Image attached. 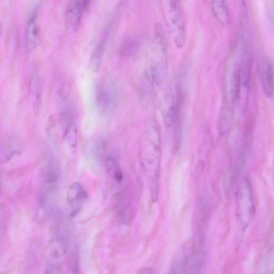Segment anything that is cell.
<instances>
[{"mask_svg":"<svg viewBox=\"0 0 274 274\" xmlns=\"http://www.w3.org/2000/svg\"><path fill=\"white\" fill-rule=\"evenodd\" d=\"M161 138L157 124L149 121L143 134L140 157L142 166L149 180L152 199L158 200Z\"/></svg>","mask_w":274,"mask_h":274,"instance_id":"obj_1","label":"cell"},{"mask_svg":"<svg viewBox=\"0 0 274 274\" xmlns=\"http://www.w3.org/2000/svg\"><path fill=\"white\" fill-rule=\"evenodd\" d=\"M58 175L55 169H50L46 175L36 214V221L44 224L53 213L57 188Z\"/></svg>","mask_w":274,"mask_h":274,"instance_id":"obj_2","label":"cell"},{"mask_svg":"<svg viewBox=\"0 0 274 274\" xmlns=\"http://www.w3.org/2000/svg\"><path fill=\"white\" fill-rule=\"evenodd\" d=\"M167 12L175 44L178 48H182L185 43L186 28L183 14L179 2L168 1Z\"/></svg>","mask_w":274,"mask_h":274,"instance_id":"obj_3","label":"cell"},{"mask_svg":"<svg viewBox=\"0 0 274 274\" xmlns=\"http://www.w3.org/2000/svg\"><path fill=\"white\" fill-rule=\"evenodd\" d=\"M238 215L244 226L249 223L253 212V201L251 185L248 180L241 183L237 194Z\"/></svg>","mask_w":274,"mask_h":274,"instance_id":"obj_4","label":"cell"},{"mask_svg":"<svg viewBox=\"0 0 274 274\" xmlns=\"http://www.w3.org/2000/svg\"><path fill=\"white\" fill-rule=\"evenodd\" d=\"M67 198L69 208L68 217L73 219L81 212L88 194L83 186L78 182L71 184L68 189Z\"/></svg>","mask_w":274,"mask_h":274,"instance_id":"obj_5","label":"cell"},{"mask_svg":"<svg viewBox=\"0 0 274 274\" xmlns=\"http://www.w3.org/2000/svg\"><path fill=\"white\" fill-rule=\"evenodd\" d=\"M38 7L31 13L25 31V47L28 51L34 50L40 39V28L37 22Z\"/></svg>","mask_w":274,"mask_h":274,"instance_id":"obj_6","label":"cell"},{"mask_svg":"<svg viewBox=\"0 0 274 274\" xmlns=\"http://www.w3.org/2000/svg\"><path fill=\"white\" fill-rule=\"evenodd\" d=\"M69 234L67 233H58L57 235L50 240L47 245L46 252L51 260L60 259L66 255L69 249Z\"/></svg>","mask_w":274,"mask_h":274,"instance_id":"obj_7","label":"cell"},{"mask_svg":"<svg viewBox=\"0 0 274 274\" xmlns=\"http://www.w3.org/2000/svg\"><path fill=\"white\" fill-rule=\"evenodd\" d=\"M85 1H73L69 3L66 12L67 20L71 27L77 29L80 25L84 10L87 8Z\"/></svg>","mask_w":274,"mask_h":274,"instance_id":"obj_8","label":"cell"},{"mask_svg":"<svg viewBox=\"0 0 274 274\" xmlns=\"http://www.w3.org/2000/svg\"><path fill=\"white\" fill-rule=\"evenodd\" d=\"M211 8L212 14L217 21L224 27H228L230 23L229 5L226 1H213Z\"/></svg>","mask_w":274,"mask_h":274,"instance_id":"obj_9","label":"cell"},{"mask_svg":"<svg viewBox=\"0 0 274 274\" xmlns=\"http://www.w3.org/2000/svg\"><path fill=\"white\" fill-rule=\"evenodd\" d=\"M19 152L20 146L18 140L9 137L0 143V162H8Z\"/></svg>","mask_w":274,"mask_h":274,"instance_id":"obj_10","label":"cell"},{"mask_svg":"<svg viewBox=\"0 0 274 274\" xmlns=\"http://www.w3.org/2000/svg\"><path fill=\"white\" fill-rule=\"evenodd\" d=\"M232 117V108L230 103L225 100L222 107L220 121V132L223 134L226 133L230 128Z\"/></svg>","mask_w":274,"mask_h":274,"instance_id":"obj_11","label":"cell"},{"mask_svg":"<svg viewBox=\"0 0 274 274\" xmlns=\"http://www.w3.org/2000/svg\"><path fill=\"white\" fill-rule=\"evenodd\" d=\"M107 171L114 181L117 184H121L124 176L122 171L116 160L112 156H109L105 161Z\"/></svg>","mask_w":274,"mask_h":274,"instance_id":"obj_12","label":"cell"},{"mask_svg":"<svg viewBox=\"0 0 274 274\" xmlns=\"http://www.w3.org/2000/svg\"><path fill=\"white\" fill-rule=\"evenodd\" d=\"M104 48H105V41L102 40L97 44L91 56L90 67L95 73L99 70L101 66Z\"/></svg>","mask_w":274,"mask_h":274,"instance_id":"obj_13","label":"cell"},{"mask_svg":"<svg viewBox=\"0 0 274 274\" xmlns=\"http://www.w3.org/2000/svg\"><path fill=\"white\" fill-rule=\"evenodd\" d=\"M114 93L108 86L101 87L97 93V101L102 108H109L113 105Z\"/></svg>","mask_w":274,"mask_h":274,"instance_id":"obj_14","label":"cell"},{"mask_svg":"<svg viewBox=\"0 0 274 274\" xmlns=\"http://www.w3.org/2000/svg\"><path fill=\"white\" fill-rule=\"evenodd\" d=\"M263 86L267 96L272 98L274 94V69L273 65L271 63H269L265 69Z\"/></svg>","mask_w":274,"mask_h":274,"instance_id":"obj_15","label":"cell"},{"mask_svg":"<svg viewBox=\"0 0 274 274\" xmlns=\"http://www.w3.org/2000/svg\"><path fill=\"white\" fill-rule=\"evenodd\" d=\"M64 137L71 151L76 152L78 135L77 129L74 124H72L65 129Z\"/></svg>","mask_w":274,"mask_h":274,"instance_id":"obj_16","label":"cell"},{"mask_svg":"<svg viewBox=\"0 0 274 274\" xmlns=\"http://www.w3.org/2000/svg\"><path fill=\"white\" fill-rule=\"evenodd\" d=\"M69 274H80L79 254L77 249L72 251L69 259Z\"/></svg>","mask_w":274,"mask_h":274,"instance_id":"obj_17","label":"cell"},{"mask_svg":"<svg viewBox=\"0 0 274 274\" xmlns=\"http://www.w3.org/2000/svg\"><path fill=\"white\" fill-rule=\"evenodd\" d=\"M31 89L34 95L35 101L37 103H38L40 102L42 94V84L40 79L37 76H35L32 78Z\"/></svg>","mask_w":274,"mask_h":274,"instance_id":"obj_18","label":"cell"},{"mask_svg":"<svg viewBox=\"0 0 274 274\" xmlns=\"http://www.w3.org/2000/svg\"><path fill=\"white\" fill-rule=\"evenodd\" d=\"M155 38L158 43L160 44L163 49H165L166 48V38L164 29H163L161 25H158L155 27Z\"/></svg>","mask_w":274,"mask_h":274,"instance_id":"obj_19","label":"cell"},{"mask_svg":"<svg viewBox=\"0 0 274 274\" xmlns=\"http://www.w3.org/2000/svg\"><path fill=\"white\" fill-rule=\"evenodd\" d=\"M274 2L273 0H271L267 2V14L268 15L269 21L271 23V25L273 28L274 27Z\"/></svg>","mask_w":274,"mask_h":274,"instance_id":"obj_20","label":"cell"},{"mask_svg":"<svg viewBox=\"0 0 274 274\" xmlns=\"http://www.w3.org/2000/svg\"><path fill=\"white\" fill-rule=\"evenodd\" d=\"M45 274H62L60 267L56 264H50L46 269Z\"/></svg>","mask_w":274,"mask_h":274,"instance_id":"obj_21","label":"cell"},{"mask_svg":"<svg viewBox=\"0 0 274 274\" xmlns=\"http://www.w3.org/2000/svg\"><path fill=\"white\" fill-rule=\"evenodd\" d=\"M126 44L124 45V47H122L123 50H122V53H125V54L127 53H130V50L132 51L134 46L132 42L127 41L125 43Z\"/></svg>","mask_w":274,"mask_h":274,"instance_id":"obj_22","label":"cell"},{"mask_svg":"<svg viewBox=\"0 0 274 274\" xmlns=\"http://www.w3.org/2000/svg\"><path fill=\"white\" fill-rule=\"evenodd\" d=\"M137 274H153V271L148 267H143L140 269Z\"/></svg>","mask_w":274,"mask_h":274,"instance_id":"obj_23","label":"cell"},{"mask_svg":"<svg viewBox=\"0 0 274 274\" xmlns=\"http://www.w3.org/2000/svg\"><path fill=\"white\" fill-rule=\"evenodd\" d=\"M2 32V26L1 23H0V37H1Z\"/></svg>","mask_w":274,"mask_h":274,"instance_id":"obj_24","label":"cell"}]
</instances>
